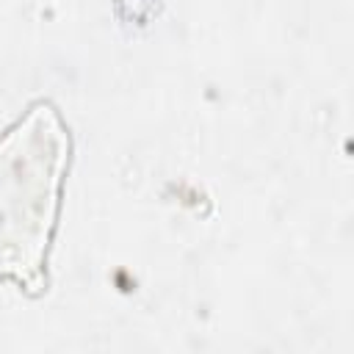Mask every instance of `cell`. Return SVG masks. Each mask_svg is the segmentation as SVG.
<instances>
[{"mask_svg": "<svg viewBox=\"0 0 354 354\" xmlns=\"http://www.w3.org/2000/svg\"><path fill=\"white\" fill-rule=\"evenodd\" d=\"M72 163V130L61 108L39 97L0 133V282L41 296Z\"/></svg>", "mask_w": 354, "mask_h": 354, "instance_id": "obj_1", "label": "cell"}]
</instances>
